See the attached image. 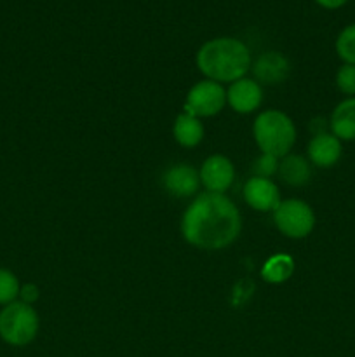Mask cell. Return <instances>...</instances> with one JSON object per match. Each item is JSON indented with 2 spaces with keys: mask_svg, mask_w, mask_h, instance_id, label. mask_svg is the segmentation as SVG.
Segmentation results:
<instances>
[{
  "mask_svg": "<svg viewBox=\"0 0 355 357\" xmlns=\"http://www.w3.org/2000/svg\"><path fill=\"white\" fill-rule=\"evenodd\" d=\"M240 213L223 194H200L184 211V239L202 250H223L240 234Z\"/></svg>",
  "mask_w": 355,
  "mask_h": 357,
  "instance_id": "cell-1",
  "label": "cell"
},
{
  "mask_svg": "<svg viewBox=\"0 0 355 357\" xmlns=\"http://www.w3.org/2000/svg\"><path fill=\"white\" fill-rule=\"evenodd\" d=\"M197 65L209 80L235 82L244 79L251 68L249 49L232 37H219L205 42L197 52Z\"/></svg>",
  "mask_w": 355,
  "mask_h": 357,
  "instance_id": "cell-2",
  "label": "cell"
},
{
  "mask_svg": "<svg viewBox=\"0 0 355 357\" xmlns=\"http://www.w3.org/2000/svg\"><path fill=\"white\" fill-rule=\"evenodd\" d=\"M254 138L267 155L281 159L294 145L296 129L291 119L278 110H267L254 122Z\"/></svg>",
  "mask_w": 355,
  "mask_h": 357,
  "instance_id": "cell-3",
  "label": "cell"
},
{
  "mask_svg": "<svg viewBox=\"0 0 355 357\" xmlns=\"http://www.w3.org/2000/svg\"><path fill=\"white\" fill-rule=\"evenodd\" d=\"M38 333V316L28 303L16 302L3 305L0 310V338L13 347L31 344Z\"/></svg>",
  "mask_w": 355,
  "mask_h": 357,
  "instance_id": "cell-4",
  "label": "cell"
},
{
  "mask_svg": "<svg viewBox=\"0 0 355 357\" xmlns=\"http://www.w3.org/2000/svg\"><path fill=\"white\" fill-rule=\"evenodd\" d=\"M275 225L284 236L292 239H301L312 232L315 225V216L306 202L298 199H289L278 204L275 209Z\"/></svg>",
  "mask_w": 355,
  "mask_h": 357,
  "instance_id": "cell-5",
  "label": "cell"
},
{
  "mask_svg": "<svg viewBox=\"0 0 355 357\" xmlns=\"http://www.w3.org/2000/svg\"><path fill=\"white\" fill-rule=\"evenodd\" d=\"M226 93L214 80H204L191 87L184 110L194 117H211L225 107Z\"/></svg>",
  "mask_w": 355,
  "mask_h": 357,
  "instance_id": "cell-6",
  "label": "cell"
},
{
  "mask_svg": "<svg viewBox=\"0 0 355 357\" xmlns=\"http://www.w3.org/2000/svg\"><path fill=\"white\" fill-rule=\"evenodd\" d=\"M198 176H200V181L209 192H212V194H223L232 185L235 171H233V164L226 157L212 155L202 164V169L198 173Z\"/></svg>",
  "mask_w": 355,
  "mask_h": 357,
  "instance_id": "cell-7",
  "label": "cell"
},
{
  "mask_svg": "<svg viewBox=\"0 0 355 357\" xmlns=\"http://www.w3.org/2000/svg\"><path fill=\"white\" fill-rule=\"evenodd\" d=\"M244 199L256 211H275L281 204L277 185L268 178L254 176L244 187Z\"/></svg>",
  "mask_w": 355,
  "mask_h": 357,
  "instance_id": "cell-8",
  "label": "cell"
},
{
  "mask_svg": "<svg viewBox=\"0 0 355 357\" xmlns=\"http://www.w3.org/2000/svg\"><path fill=\"white\" fill-rule=\"evenodd\" d=\"M263 100L260 84L251 79H239L230 86L226 93V101L239 114H251L256 110Z\"/></svg>",
  "mask_w": 355,
  "mask_h": 357,
  "instance_id": "cell-9",
  "label": "cell"
},
{
  "mask_svg": "<svg viewBox=\"0 0 355 357\" xmlns=\"http://www.w3.org/2000/svg\"><path fill=\"white\" fill-rule=\"evenodd\" d=\"M200 176L188 164H176L164 174V187L174 197H190L197 192Z\"/></svg>",
  "mask_w": 355,
  "mask_h": 357,
  "instance_id": "cell-10",
  "label": "cell"
},
{
  "mask_svg": "<svg viewBox=\"0 0 355 357\" xmlns=\"http://www.w3.org/2000/svg\"><path fill=\"white\" fill-rule=\"evenodd\" d=\"M254 77L263 84H281L289 75V61L281 52H265L253 66Z\"/></svg>",
  "mask_w": 355,
  "mask_h": 357,
  "instance_id": "cell-11",
  "label": "cell"
},
{
  "mask_svg": "<svg viewBox=\"0 0 355 357\" xmlns=\"http://www.w3.org/2000/svg\"><path fill=\"white\" fill-rule=\"evenodd\" d=\"M308 155L319 167H331L341 155L340 139L333 135H317L308 145Z\"/></svg>",
  "mask_w": 355,
  "mask_h": 357,
  "instance_id": "cell-12",
  "label": "cell"
},
{
  "mask_svg": "<svg viewBox=\"0 0 355 357\" xmlns=\"http://www.w3.org/2000/svg\"><path fill=\"white\" fill-rule=\"evenodd\" d=\"M331 128L336 138L355 139V98L345 100L334 108Z\"/></svg>",
  "mask_w": 355,
  "mask_h": 357,
  "instance_id": "cell-13",
  "label": "cell"
},
{
  "mask_svg": "<svg viewBox=\"0 0 355 357\" xmlns=\"http://www.w3.org/2000/svg\"><path fill=\"white\" fill-rule=\"evenodd\" d=\"M173 131L176 142L183 146H195L204 138V126L190 114H181L174 122Z\"/></svg>",
  "mask_w": 355,
  "mask_h": 357,
  "instance_id": "cell-14",
  "label": "cell"
},
{
  "mask_svg": "<svg viewBox=\"0 0 355 357\" xmlns=\"http://www.w3.org/2000/svg\"><path fill=\"white\" fill-rule=\"evenodd\" d=\"M278 174L291 187H301L310 180V166L303 157L285 155L278 164Z\"/></svg>",
  "mask_w": 355,
  "mask_h": 357,
  "instance_id": "cell-15",
  "label": "cell"
},
{
  "mask_svg": "<svg viewBox=\"0 0 355 357\" xmlns=\"http://www.w3.org/2000/svg\"><path fill=\"white\" fill-rule=\"evenodd\" d=\"M291 274L292 260L291 257H285V255H277V257L270 258L263 267V271H261V275L268 282H282Z\"/></svg>",
  "mask_w": 355,
  "mask_h": 357,
  "instance_id": "cell-16",
  "label": "cell"
},
{
  "mask_svg": "<svg viewBox=\"0 0 355 357\" xmlns=\"http://www.w3.org/2000/svg\"><path fill=\"white\" fill-rule=\"evenodd\" d=\"M19 281L14 272L0 267V305H9L19 296Z\"/></svg>",
  "mask_w": 355,
  "mask_h": 357,
  "instance_id": "cell-17",
  "label": "cell"
},
{
  "mask_svg": "<svg viewBox=\"0 0 355 357\" xmlns=\"http://www.w3.org/2000/svg\"><path fill=\"white\" fill-rule=\"evenodd\" d=\"M336 51L347 65H355V24L345 28L336 40Z\"/></svg>",
  "mask_w": 355,
  "mask_h": 357,
  "instance_id": "cell-18",
  "label": "cell"
},
{
  "mask_svg": "<svg viewBox=\"0 0 355 357\" xmlns=\"http://www.w3.org/2000/svg\"><path fill=\"white\" fill-rule=\"evenodd\" d=\"M336 84L343 93L355 94V65L341 66L336 75Z\"/></svg>",
  "mask_w": 355,
  "mask_h": 357,
  "instance_id": "cell-19",
  "label": "cell"
},
{
  "mask_svg": "<svg viewBox=\"0 0 355 357\" xmlns=\"http://www.w3.org/2000/svg\"><path fill=\"white\" fill-rule=\"evenodd\" d=\"M253 169H254V173H256V176L268 178L270 174H274L275 171L278 169L277 159L271 155H267V153H263V157L256 160V164H254Z\"/></svg>",
  "mask_w": 355,
  "mask_h": 357,
  "instance_id": "cell-20",
  "label": "cell"
},
{
  "mask_svg": "<svg viewBox=\"0 0 355 357\" xmlns=\"http://www.w3.org/2000/svg\"><path fill=\"white\" fill-rule=\"evenodd\" d=\"M19 296H21V302H24V303H28V305H31V303H33V302H37L38 288L35 284L21 286Z\"/></svg>",
  "mask_w": 355,
  "mask_h": 357,
  "instance_id": "cell-21",
  "label": "cell"
},
{
  "mask_svg": "<svg viewBox=\"0 0 355 357\" xmlns=\"http://www.w3.org/2000/svg\"><path fill=\"white\" fill-rule=\"evenodd\" d=\"M315 2L319 3V6L326 7V9H338V7L343 6L347 0H315Z\"/></svg>",
  "mask_w": 355,
  "mask_h": 357,
  "instance_id": "cell-22",
  "label": "cell"
}]
</instances>
